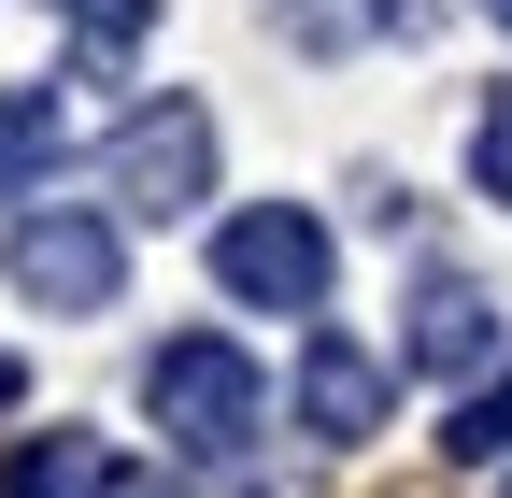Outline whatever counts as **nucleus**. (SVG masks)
I'll return each mask as SVG.
<instances>
[{"mask_svg":"<svg viewBox=\"0 0 512 498\" xmlns=\"http://www.w3.org/2000/svg\"><path fill=\"white\" fill-rule=\"evenodd\" d=\"M0 498H114V442L100 427H29L0 456Z\"/></svg>","mask_w":512,"mask_h":498,"instance_id":"0eeeda50","label":"nucleus"},{"mask_svg":"<svg viewBox=\"0 0 512 498\" xmlns=\"http://www.w3.org/2000/svg\"><path fill=\"white\" fill-rule=\"evenodd\" d=\"M384 15H399V0H285V29H299L313 57H356V43H370Z\"/></svg>","mask_w":512,"mask_h":498,"instance_id":"9b49d317","label":"nucleus"},{"mask_svg":"<svg viewBox=\"0 0 512 498\" xmlns=\"http://www.w3.org/2000/svg\"><path fill=\"white\" fill-rule=\"evenodd\" d=\"M413 370H441L456 399L498 370V299H484L470 271H413Z\"/></svg>","mask_w":512,"mask_h":498,"instance_id":"39448f33","label":"nucleus"},{"mask_svg":"<svg viewBox=\"0 0 512 498\" xmlns=\"http://www.w3.org/2000/svg\"><path fill=\"white\" fill-rule=\"evenodd\" d=\"M498 498H512V484H498Z\"/></svg>","mask_w":512,"mask_h":498,"instance_id":"2eb2a0df","label":"nucleus"},{"mask_svg":"<svg viewBox=\"0 0 512 498\" xmlns=\"http://www.w3.org/2000/svg\"><path fill=\"white\" fill-rule=\"evenodd\" d=\"M484 15H498V29H512V0H484Z\"/></svg>","mask_w":512,"mask_h":498,"instance_id":"4468645a","label":"nucleus"},{"mask_svg":"<svg viewBox=\"0 0 512 498\" xmlns=\"http://www.w3.org/2000/svg\"><path fill=\"white\" fill-rule=\"evenodd\" d=\"M384 399H399V385H384V356H356L342 328H313V356H299V427H313V442L356 456L370 427H384Z\"/></svg>","mask_w":512,"mask_h":498,"instance_id":"423d86ee","label":"nucleus"},{"mask_svg":"<svg viewBox=\"0 0 512 498\" xmlns=\"http://www.w3.org/2000/svg\"><path fill=\"white\" fill-rule=\"evenodd\" d=\"M441 456H456V470H470V456H512V370H498V385H470L456 413H441Z\"/></svg>","mask_w":512,"mask_h":498,"instance_id":"1a4fd4ad","label":"nucleus"},{"mask_svg":"<svg viewBox=\"0 0 512 498\" xmlns=\"http://www.w3.org/2000/svg\"><path fill=\"white\" fill-rule=\"evenodd\" d=\"M0 271H15L29 314H114V285H128V228L86 214V200H43L0 228Z\"/></svg>","mask_w":512,"mask_h":498,"instance_id":"7ed1b4c3","label":"nucleus"},{"mask_svg":"<svg viewBox=\"0 0 512 498\" xmlns=\"http://www.w3.org/2000/svg\"><path fill=\"white\" fill-rule=\"evenodd\" d=\"M143 413L171 427L185 456H242V442H256V413H271V385H256V356H242L228 328H185V342L143 356Z\"/></svg>","mask_w":512,"mask_h":498,"instance_id":"f03ea898","label":"nucleus"},{"mask_svg":"<svg viewBox=\"0 0 512 498\" xmlns=\"http://www.w3.org/2000/svg\"><path fill=\"white\" fill-rule=\"evenodd\" d=\"M100 185H114V228H171V214H200V200H214V100H200V86H157V100L114 129Z\"/></svg>","mask_w":512,"mask_h":498,"instance_id":"f257e3e1","label":"nucleus"},{"mask_svg":"<svg viewBox=\"0 0 512 498\" xmlns=\"http://www.w3.org/2000/svg\"><path fill=\"white\" fill-rule=\"evenodd\" d=\"M57 143H72V114H57L43 86H0V200H15V185H43Z\"/></svg>","mask_w":512,"mask_h":498,"instance_id":"6e6552de","label":"nucleus"},{"mask_svg":"<svg viewBox=\"0 0 512 498\" xmlns=\"http://www.w3.org/2000/svg\"><path fill=\"white\" fill-rule=\"evenodd\" d=\"M15 385H29V370H15V356H0V413H15Z\"/></svg>","mask_w":512,"mask_h":498,"instance_id":"ddd939ff","label":"nucleus"},{"mask_svg":"<svg viewBox=\"0 0 512 498\" xmlns=\"http://www.w3.org/2000/svg\"><path fill=\"white\" fill-rule=\"evenodd\" d=\"M57 15H72V43L100 57V72H128V43L157 29V0H57Z\"/></svg>","mask_w":512,"mask_h":498,"instance_id":"9d476101","label":"nucleus"},{"mask_svg":"<svg viewBox=\"0 0 512 498\" xmlns=\"http://www.w3.org/2000/svg\"><path fill=\"white\" fill-rule=\"evenodd\" d=\"M470 185H484V200H512V72H498L484 114H470Z\"/></svg>","mask_w":512,"mask_h":498,"instance_id":"f8f14e48","label":"nucleus"},{"mask_svg":"<svg viewBox=\"0 0 512 498\" xmlns=\"http://www.w3.org/2000/svg\"><path fill=\"white\" fill-rule=\"evenodd\" d=\"M214 285L242 299V314H328V228H313L299 200H242L214 228Z\"/></svg>","mask_w":512,"mask_h":498,"instance_id":"20e7f679","label":"nucleus"}]
</instances>
